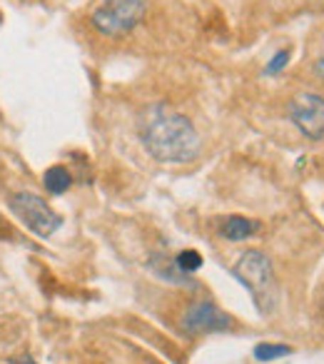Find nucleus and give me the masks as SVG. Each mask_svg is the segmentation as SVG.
<instances>
[{"mask_svg": "<svg viewBox=\"0 0 324 364\" xmlns=\"http://www.w3.org/2000/svg\"><path fill=\"white\" fill-rule=\"evenodd\" d=\"M140 142L147 155L168 165H185L200 152V135L195 125L180 112L155 105L140 125Z\"/></svg>", "mask_w": 324, "mask_h": 364, "instance_id": "f257e3e1", "label": "nucleus"}, {"mask_svg": "<svg viewBox=\"0 0 324 364\" xmlns=\"http://www.w3.org/2000/svg\"><path fill=\"white\" fill-rule=\"evenodd\" d=\"M232 274L237 282L252 294L259 312H272L277 304V277H274L272 262L259 250H247L234 262Z\"/></svg>", "mask_w": 324, "mask_h": 364, "instance_id": "f03ea898", "label": "nucleus"}, {"mask_svg": "<svg viewBox=\"0 0 324 364\" xmlns=\"http://www.w3.org/2000/svg\"><path fill=\"white\" fill-rule=\"evenodd\" d=\"M147 0H105L92 13V28L107 38H120L142 21Z\"/></svg>", "mask_w": 324, "mask_h": 364, "instance_id": "7ed1b4c3", "label": "nucleus"}, {"mask_svg": "<svg viewBox=\"0 0 324 364\" xmlns=\"http://www.w3.org/2000/svg\"><path fill=\"white\" fill-rule=\"evenodd\" d=\"M8 208H11V213L16 215L33 235H38V237H43V240L50 237V235L55 232V230H60V225H63L60 215H58L45 200L38 198V195H33V193L11 195Z\"/></svg>", "mask_w": 324, "mask_h": 364, "instance_id": "20e7f679", "label": "nucleus"}, {"mask_svg": "<svg viewBox=\"0 0 324 364\" xmlns=\"http://www.w3.org/2000/svg\"><path fill=\"white\" fill-rule=\"evenodd\" d=\"M287 115L302 135L309 140L324 137V97L317 92H299L289 100Z\"/></svg>", "mask_w": 324, "mask_h": 364, "instance_id": "39448f33", "label": "nucleus"}, {"mask_svg": "<svg viewBox=\"0 0 324 364\" xmlns=\"http://www.w3.org/2000/svg\"><path fill=\"white\" fill-rule=\"evenodd\" d=\"M183 329L188 334H212L230 329V317L217 307V304L207 302H193L183 317Z\"/></svg>", "mask_w": 324, "mask_h": 364, "instance_id": "423d86ee", "label": "nucleus"}, {"mask_svg": "<svg viewBox=\"0 0 324 364\" xmlns=\"http://www.w3.org/2000/svg\"><path fill=\"white\" fill-rule=\"evenodd\" d=\"M150 269L157 274V277L168 279L173 284H195V279L188 277V272H183L178 264V259L162 257V255H152L150 257Z\"/></svg>", "mask_w": 324, "mask_h": 364, "instance_id": "0eeeda50", "label": "nucleus"}, {"mask_svg": "<svg viewBox=\"0 0 324 364\" xmlns=\"http://www.w3.org/2000/svg\"><path fill=\"white\" fill-rule=\"evenodd\" d=\"M220 232H222V237L230 240V242H239V240H247V237H252L254 232H259V223L257 220H247V218L234 215V218L225 220Z\"/></svg>", "mask_w": 324, "mask_h": 364, "instance_id": "6e6552de", "label": "nucleus"}, {"mask_svg": "<svg viewBox=\"0 0 324 364\" xmlns=\"http://www.w3.org/2000/svg\"><path fill=\"white\" fill-rule=\"evenodd\" d=\"M43 185H45V190L50 195H63L70 190L72 177L63 165H53V167H48L45 175H43Z\"/></svg>", "mask_w": 324, "mask_h": 364, "instance_id": "1a4fd4ad", "label": "nucleus"}, {"mask_svg": "<svg viewBox=\"0 0 324 364\" xmlns=\"http://www.w3.org/2000/svg\"><path fill=\"white\" fill-rule=\"evenodd\" d=\"M252 354H254V359H257V362H274V359L292 354V347H287V344L262 342V344H257V347H254Z\"/></svg>", "mask_w": 324, "mask_h": 364, "instance_id": "9d476101", "label": "nucleus"}, {"mask_svg": "<svg viewBox=\"0 0 324 364\" xmlns=\"http://www.w3.org/2000/svg\"><path fill=\"white\" fill-rule=\"evenodd\" d=\"M178 264L183 272H198L200 267H202V255L198 252V250H185V252H180L178 257Z\"/></svg>", "mask_w": 324, "mask_h": 364, "instance_id": "9b49d317", "label": "nucleus"}, {"mask_svg": "<svg viewBox=\"0 0 324 364\" xmlns=\"http://www.w3.org/2000/svg\"><path fill=\"white\" fill-rule=\"evenodd\" d=\"M289 58H292V50H279V53H274L272 55V60L267 63V68H264V73L267 75H277L279 70H284L287 68V63H289Z\"/></svg>", "mask_w": 324, "mask_h": 364, "instance_id": "f8f14e48", "label": "nucleus"}, {"mask_svg": "<svg viewBox=\"0 0 324 364\" xmlns=\"http://www.w3.org/2000/svg\"><path fill=\"white\" fill-rule=\"evenodd\" d=\"M314 73H317V75H319V77H324V55H322V58H319V60H317V63H314Z\"/></svg>", "mask_w": 324, "mask_h": 364, "instance_id": "ddd939ff", "label": "nucleus"}, {"mask_svg": "<svg viewBox=\"0 0 324 364\" xmlns=\"http://www.w3.org/2000/svg\"><path fill=\"white\" fill-rule=\"evenodd\" d=\"M11 364H36V362H33V357H18V359H13Z\"/></svg>", "mask_w": 324, "mask_h": 364, "instance_id": "4468645a", "label": "nucleus"}]
</instances>
